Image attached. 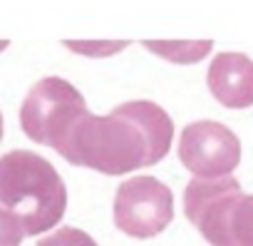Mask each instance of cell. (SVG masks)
<instances>
[{"label":"cell","instance_id":"1","mask_svg":"<svg viewBox=\"0 0 253 246\" xmlns=\"http://www.w3.org/2000/svg\"><path fill=\"white\" fill-rule=\"evenodd\" d=\"M174 142V122L164 107L149 99H134L114 107L109 114L77 117L57 154L75 164L107 177L132 174L162 162Z\"/></svg>","mask_w":253,"mask_h":246},{"label":"cell","instance_id":"2","mask_svg":"<svg viewBox=\"0 0 253 246\" xmlns=\"http://www.w3.org/2000/svg\"><path fill=\"white\" fill-rule=\"evenodd\" d=\"M0 206L20 219L25 236H38L65 216L67 189L45 157L13 149L0 157Z\"/></svg>","mask_w":253,"mask_h":246},{"label":"cell","instance_id":"3","mask_svg":"<svg viewBox=\"0 0 253 246\" xmlns=\"http://www.w3.org/2000/svg\"><path fill=\"white\" fill-rule=\"evenodd\" d=\"M184 214L211 246H253V194H243L231 174L194 177Z\"/></svg>","mask_w":253,"mask_h":246},{"label":"cell","instance_id":"4","mask_svg":"<svg viewBox=\"0 0 253 246\" xmlns=\"http://www.w3.org/2000/svg\"><path fill=\"white\" fill-rule=\"evenodd\" d=\"M84 112L87 102L72 82L62 77H42L30 87L20 107V127L35 145L57 149Z\"/></svg>","mask_w":253,"mask_h":246},{"label":"cell","instance_id":"5","mask_svg":"<svg viewBox=\"0 0 253 246\" xmlns=\"http://www.w3.org/2000/svg\"><path fill=\"white\" fill-rule=\"evenodd\" d=\"M174 219V194L154 177L139 174L114 194V226L132 239H154Z\"/></svg>","mask_w":253,"mask_h":246},{"label":"cell","instance_id":"6","mask_svg":"<svg viewBox=\"0 0 253 246\" xmlns=\"http://www.w3.org/2000/svg\"><path fill=\"white\" fill-rule=\"evenodd\" d=\"M179 159L194 177H223L238 167L241 142L221 122H191L179 137Z\"/></svg>","mask_w":253,"mask_h":246},{"label":"cell","instance_id":"7","mask_svg":"<svg viewBox=\"0 0 253 246\" xmlns=\"http://www.w3.org/2000/svg\"><path fill=\"white\" fill-rule=\"evenodd\" d=\"M206 82L213 99L228 109H246L253 104V60L243 52L213 55Z\"/></svg>","mask_w":253,"mask_h":246},{"label":"cell","instance_id":"8","mask_svg":"<svg viewBox=\"0 0 253 246\" xmlns=\"http://www.w3.org/2000/svg\"><path fill=\"white\" fill-rule=\"evenodd\" d=\"M142 45L152 55L174 65H196L213 50L211 40H144Z\"/></svg>","mask_w":253,"mask_h":246},{"label":"cell","instance_id":"9","mask_svg":"<svg viewBox=\"0 0 253 246\" xmlns=\"http://www.w3.org/2000/svg\"><path fill=\"white\" fill-rule=\"evenodd\" d=\"M62 45L82 57H112L129 48V40H62Z\"/></svg>","mask_w":253,"mask_h":246},{"label":"cell","instance_id":"10","mask_svg":"<svg viewBox=\"0 0 253 246\" xmlns=\"http://www.w3.org/2000/svg\"><path fill=\"white\" fill-rule=\"evenodd\" d=\"M38 246H97V241L82 231V229H75V226H62L47 236H42L38 241Z\"/></svg>","mask_w":253,"mask_h":246},{"label":"cell","instance_id":"11","mask_svg":"<svg viewBox=\"0 0 253 246\" xmlns=\"http://www.w3.org/2000/svg\"><path fill=\"white\" fill-rule=\"evenodd\" d=\"M23 239H25V229L20 219L5 206H0V246H20Z\"/></svg>","mask_w":253,"mask_h":246},{"label":"cell","instance_id":"12","mask_svg":"<svg viewBox=\"0 0 253 246\" xmlns=\"http://www.w3.org/2000/svg\"><path fill=\"white\" fill-rule=\"evenodd\" d=\"M8 45H10L8 40H0V52H3V50H8Z\"/></svg>","mask_w":253,"mask_h":246},{"label":"cell","instance_id":"13","mask_svg":"<svg viewBox=\"0 0 253 246\" xmlns=\"http://www.w3.org/2000/svg\"><path fill=\"white\" fill-rule=\"evenodd\" d=\"M0 142H3V114H0Z\"/></svg>","mask_w":253,"mask_h":246}]
</instances>
